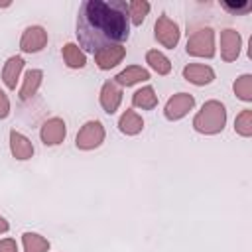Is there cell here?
Instances as JSON below:
<instances>
[{"label":"cell","mask_w":252,"mask_h":252,"mask_svg":"<svg viewBox=\"0 0 252 252\" xmlns=\"http://www.w3.org/2000/svg\"><path fill=\"white\" fill-rule=\"evenodd\" d=\"M224 124H226V108L220 100L215 98L207 100L193 118V128L199 134H207V136L222 132Z\"/></svg>","instance_id":"cell-2"},{"label":"cell","mask_w":252,"mask_h":252,"mask_svg":"<svg viewBox=\"0 0 252 252\" xmlns=\"http://www.w3.org/2000/svg\"><path fill=\"white\" fill-rule=\"evenodd\" d=\"M10 152H12V156H14L16 159L26 161V159H30V158L33 156V144H32V140H30L28 136H24L22 132L12 130V132H10Z\"/></svg>","instance_id":"cell-13"},{"label":"cell","mask_w":252,"mask_h":252,"mask_svg":"<svg viewBox=\"0 0 252 252\" xmlns=\"http://www.w3.org/2000/svg\"><path fill=\"white\" fill-rule=\"evenodd\" d=\"M146 63L158 73V75H167L171 71V61L158 49H150L146 53Z\"/></svg>","instance_id":"cell-20"},{"label":"cell","mask_w":252,"mask_h":252,"mask_svg":"<svg viewBox=\"0 0 252 252\" xmlns=\"http://www.w3.org/2000/svg\"><path fill=\"white\" fill-rule=\"evenodd\" d=\"M22 242H24V252H47L49 250V240L37 232H24Z\"/></svg>","instance_id":"cell-21"},{"label":"cell","mask_w":252,"mask_h":252,"mask_svg":"<svg viewBox=\"0 0 252 252\" xmlns=\"http://www.w3.org/2000/svg\"><path fill=\"white\" fill-rule=\"evenodd\" d=\"M41 81H43V71H39V69H30V71H26L24 83H22V87H20V98H22V100L32 98V96L37 93V89L41 87Z\"/></svg>","instance_id":"cell-17"},{"label":"cell","mask_w":252,"mask_h":252,"mask_svg":"<svg viewBox=\"0 0 252 252\" xmlns=\"http://www.w3.org/2000/svg\"><path fill=\"white\" fill-rule=\"evenodd\" d=\"M234 132L240 134L242 138L252 136V110L244 108L236 118H234Z\"/></svg>","instance_id":"cell-24"},{"label":"cell","mask_w":252,"mask_h":252,"mask_svg":"<svg viewBox=\"0 0 252 252\" xmlns=\"http://www.w3.org/2000/svg\"><path fill=\"white\" fill-rule=\"evenodd\" d=\"M232 89H234V94H236L240 100L250 102V100H252V75H250V73L240 75V77L234 81Z\"/></svg>","instance_id":"cell-23"},{"label":"cell","mask_w":252,"mask_h":252,"mask_svg":"<svg viewBox=\"0 0 252 252\" xmlns=\"http://www.w3.org/2000/svg\"><path fill=\"white\" fill-rule=\"evenodd\" d=\"M0 252H18V244L14 238H2L0 240Z\"/></svg>","instance_id":"cell-27"},{"label":"cell","mask_w":252,"mask_h":252,"mask_svg":"<svg viewBox=\"0 0 252 252\" xmlns=\"http://www.w3.org/2000/svg\"><path fill=\"white\" fill-rule=\"evenodd\" d=\"M130 35V14L124 0H87L77 14L79 45L91 53L122 45Z\"/></svg>","instance_id":"cell-1"},{"label":"cell","mask_w":252,"mask_h":252,"mask_svg":"<svg viewBox=\"0 0 252 252\" xmlns=\"http://www.w3.org/2000/svg\"><path fill=\"white\" fill-rule=\"evenodd\" d=\"M150 12V2L146 0H132L128 4V14H130V24L134 26H142V22L146 20Z\"/></svg>","instance_id":"cell-22"},{"label":"cell","mask_w":252,"mask_h":252,"mask_svg":"<svg viewBox=\"0 0 252 252\" xmlns=\"http://www.w3.org/2000/svg\"><path fill=\"white\" fill-rule=\"evenodd\" d=\"M126 55V47L122 45H110V47H104V49H98L94 53V63L98 69L102 71H108L112 67H116Z\"/></svg>","instance_id":"cell-10"},{"label":"cell","mask_w":252,"mask_h":252,"mask_svg":"<svg viewBox=\"0 0 252 252\" xmlns=\"http://www.w3.org/2000/svg\"><path fill=\"white\" fill-rule=\"evenodd\" d=\"M8 228H10L8 220H6L4 217H0V234H2V232H8Z\"/></svg>","instance_id":"cell-28"},{"label":"cell","mask_w":252,"mask_h":252,"mask_svg":"<svg viewBox=\"0 0 252 252\" xmlns=\"http://www.w3.org/2000/svg\"><path fill=\"white\" fill-rule=\"evenodd\" d=\"M132 104L136 108H142V110H152L158 106V94L154 91V87L146 85L142 89H138L134 94H132Z\"/></svg>","instance_id":"cell-19"},{"label":"cell","mask_w":252,"mask_h":252,"mask_svg":"<svg viewBox=\"0 0 252 252\" xmlns=\"http://www.w3.org/2000/svg\"><path fill=\"white\" fill-rule=\"evenodd\" d=\"M67 136V124L63 118H49L39 130V138L45 146H59Z\"/></svg>","instance_id":"cell-8"},{"label":"cell","mask_w":252,"mask_h":252,"mask_svg":"<svg viewBox=\"0 0 252 252\" xmlns=\"http://www.w3.org/2000/svg\"><path fill=\"white\" fill-rule=\"evenodd\" d=\"M47 45V32L41 26H30L20 37V49L24 53H37Z\"/></svg>","instance_id":"cell-7"},{"label":"cell","mask_w":252,"mask_h":252,"mask_svg":"<svg viewBox=\"0 0 252 252\" xmlns=\"http://www.w3.org/2000/svg\"><path fill=\"white\" fill-rule=\"evenodd\" d=\"M183 79L197 85V87H203V85H209L215 81V71L213 67L209 65H201V63H189L183 67Z\"/></svg>","instance_id":"cell-11"},{"label":"cell","mask_w":252,"mask_h":252,"mask_svg":"<svg viewBox=\"0 0 252 252\" xmlns=\"http://www.w3.org/2000/svg\"><path fill=\"white\" fill-rule=\"evenodd\" d=\"M185 51L193 57L211 59L215 55V30L213 28H201V30L193 32L187 39Z\"/></svg>","instance_id":"cell-3"},{"label":"cell","mask_w":252,"mask_h":252,"mask_svg":"<svg viewBox=\"0 0 252 252\" xmlns=\"http://www.w3.org/2000/svg\"><path fill=\"white\" fill-rule=\"evenodd\" d=\"M24 63H26V61H24L20 55H12V57L4 63V67H2V81H4V85H6L10 91L16 89L18 79H20V73H22V69H24Z\"/></svg>","instance_id":"cell-15"},{"label":"cell","mask_w":252,"mask_h":252,"mask_svg":"<svg viewBox=\"0 0 252 252\" xmlns=\"http://www.w3.org/2000/svg\"><path fill=\"white\" fill-rule=\"evenodd\" d=\"M61 55L69 69H83L87 65V55L77 43H65L61 49Z\"/></svg>","instance_id":"cell-18"},{"label":"cell","mask_w":252,"mask_h":252,"mask_svg":"<svg viewBox=\"0 0 252 252\" xmlns=\"http://www.w3.org/2000/svg\"><path fill=\"white\" fill-rule=\"evenodd\" d=\"M8 114H10V98H8V94L0 89V120L6 118Z\"/></svg>","instance_id":"cell-26"},{"label":"cell","mask_w":252,"mask_h":252,"mask_svg":"<svg viewBox=\"0 0 252 252\" xmlns=\"http://www.w3.org/2000/svg\"><path fill=\"white\" fill-rule=\"evenodd\" d=\"M195 106V98L189 93H177L173 96H169V100L165 102L163 114L167 120H181L191 108Z\"/></svg>","instance_id":"cell-6"},{"label":"cell","mask_w":252,"mask_h":252,"mask_svg":"<svg viewBox=\"0 0 252 252\" xmlns=\"http://www.w3.org/2000/svg\"><path fill=\"white\" fill-rule=\"evenodd\" d=\"M100 106L104 108V112L114 114L122 102V91L114 81H106L100 89Z\"/></svg>","instance_id":"cell-12"},{"label":"cell","mask_w":252,"mask_h":252,"mask_svg":"<svg viewBox=\"0 0 252 252\" xmlns=\"http://www.w3.org/2000/svg\"><path fill=\"white\" fill-rule=\"evenodd\" d=\"M142 128H144V120H142V116L136 110H130L128 108L118 118V130L122 134H126V136H136V134L142 132Z\"/></svg>","instance_id":"cell-16"},{"label":"cell","mask_w":252,"mask_h":252,"mask_svg":"<svg viewBox=\"0 0 252 252\" xmlns=\"http://www.w3.org/2000/svg\"><path fill=\"white\" fill-rule=\"evenodd\" d=\"M222 8L232 12V14H242V12H248L252 6L250 2H242V4H228V2H222Z\"/></svg>","instance_id":"cell-25"},{"label":"cell","mask_w":252,"mask_h":252,"mask_svg":"<svg viewBox=\"0 0 252 252\" xmlns=\"http://www.w3.org/2000/svg\"><path fill=\"white\" fill-rule=\"evenodd\" d=\"M154 35L158 39V43H161L163 47L167 49H173L177 43H179V26L165 14H161L158 20H156V26H154Z\"/></svg>","instance_id":"cell-5"},{"label":"cell","mask_w":252,"mask_h":252,"mask_svg":"<svg viewBox=\"0 0 252 252\" xmlns=\"http://www.w3.org/2000/svg\"><path fill=\"white\" fill-rule=\"evenodd\" d=\"M102 142H104V126L98 120L85 122L83 128L77 132V138H75V146L79 150H85V152L98 148Z\"/></svg>","instance_id":"cell-4"},{"label":"cell","mask_w":252,"mask_h":252,"mask_svg":"<svg viewBox=\"0 0 252 252\" xmlns=\"http://www.w3.org/2000/svg\"><path fill=\"white\" fill-rule=\"evenodd\" d=\"M148 79H150V71L148 69H144L140 65H130V67H126L124 71H120L114 77V83L118 87H132V85L148 81Z\"/></svg>","instance_id":"cell-14"},{"label":"cell","mask_w":252,"mask_h":252,"mask_svg":"<svg viewBox=\"0 0 252 252\" xmlns=\"http://www.w3.org/2000/svg\"><path fill=\"white\" fill-rule=\"evenodd\" d=\"M240 47H242V37L236 30L228 28L220 32V57L222 61H234L240 55Z\"/></svg>","instance_id":"cell-9"}]
</instances>
